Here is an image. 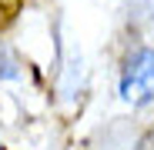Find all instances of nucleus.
<instances>
[{"label":"nucleus","instance_id":"f03ea898","mask_svg":"<svg viewBox=\"0 0 154 150\" xmlns=\"http://www.w3.org/2000/svg\"><path fill=\"white\" fill-rule=\"evenodd\" d=\"M7 4H10V0H0V7H7ZM7 17H10V13H4V10H0V23H4Z\"/></svg>","mask_w":154,"mask_h":150},{"label":"nucleus","instance_id":"7ed1b4c3","mask_svg":"<svg viewBox=\"0 0 154 150\" xmlns=\"http://www.w3.org/2000/svg\"><path fill=\"white\" fill-rule=\"evenodd\" d=\"M144 7H147V13H151V20H154V0H144Z\"/></svg>","mask_w":154,"mask_h":150},{"label":"nucleus","instance_id":"f257e3e1","mask_svg":"<svg viewBox=\"0 0 154 150\" xmlns=\"http://www.w3.org/2000/svg\"><path fill=\"white\" fill-rule=\"evenodd\" d=\"M121 93L131 104H144L154 93V50H137L124 67V80H121Z\"/></svg>","mask_w":154,"mask_h":150}]
</instances>
